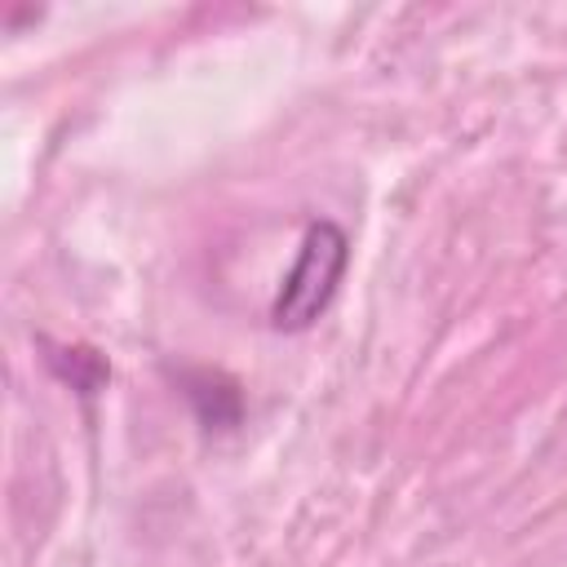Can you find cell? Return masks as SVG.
<instances>
[{"instance_id":"1","label":"cell","mask_w":567,"mask_h":567,"mask_svg":"<svg viewBox=\"0 0 567 567\" xmlns=\"http://www.w3.org/2000/svg\"><path fill=\"white\" fill-rule=\"evenodd\" d=\"M350 244L337 221H310L297 248L292 270L284 275L275 301H270V323L279 332H306L337 297V284L346 275Z\"/></svg>"}]
</instances>
